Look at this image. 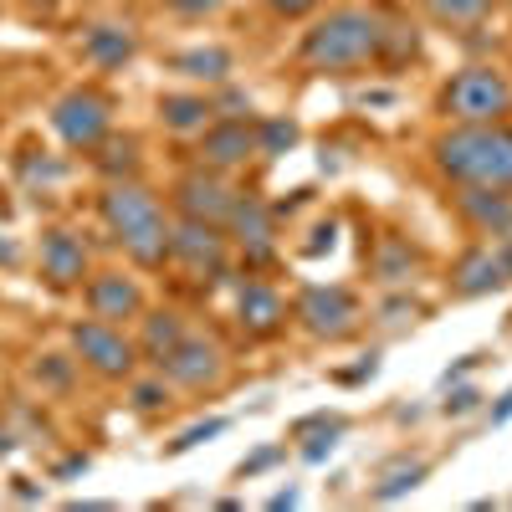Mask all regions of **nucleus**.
Segmentation results:
<instances>
[{"mask_svg": "<svg viewBox=\"0 0 512 512\" xmlns=\"http://www.w3.org/2000/svg\"><path fill=\"white\" fill-rule=\"evenodd\" d=\"M52 128L57 139L77 154H93L108 134H113V98L103 88H72L57 98L52 108Z\"/></svg>", "mask_w": 512, "mask_h": 512, "instance_id": "nucleus-7", "label": "nucleus"}, {"mask_svg": "<svg viewBox=\"0 0 512 512\" xmlns=\"http://www.w3.org/2000/svg\"><path fill=\"white\" fill-rule=\"evenodd\" d=\"M297 57L313 72H354L384 57V21L364 6H338L328 16H318L303 41H297Z\"/></svg>", "mask_w": 512, "mask_h": 512, "instance_id": "nucleus-2", "label": "nucleus"}, {"mask_svg": "<svg viewBox=\"0 0 512 512\" xmlns=\"http://www.w3.org/2000/svg\"><path fill=\"white\" fill-rule=\"evenodd\" d=\"M256 154V123L251 118H236V113H226V118H210L205 128H200V164H210V169H236V164H246Z\"/></svg>", "mask_w": 512, "mask_h": 512, "instance_id": "nucleus-16", "label": "nucleus"}, {"mask_svg": "<svg viewBox=\"0 0 512 512\" xmlns=\"http://www.w3.org/2000/svg\"><path fill=\"white\" fill-rule=\"evenodd\" d=\"M333 236H338V226H333V221H323V226L313 231V241L303 246V256H323V251L333 246Z\"/></svg>", "mask_w": 512, "mask_h": 512, "instance_id": "nucleus-35", "label": "nucleus"}, {"mask_svg": "<svg viewBox=\"0 0 512 512\" xmlns=\"http://www.w3.org/2000/svg\"><path fill=\"white\" fill-rule=\"evenodd\" d=\"M36 379H41V384H52V390H67V379H72V364H67L62 354H47V359L36 364Z\"/></svg>", "mask_w": 512, "mask_h": 512, "instance_id": "nucleus-30", "label": "nucleus"}, {"mask_svg": "<svg viewBox=\"0 0 512 512\" xmlns=\"http://www.w3.org/2000/svg\"><path fill=\"white\" fill-rule=\"evenodd\" d=\"M425 477H431V461H410V466H395V472L390 477H384L369 497L374 502H395V497H405V492H415Z\"/></svg>", "mask_w": 512, "mask_h": 512, "instance_id": "nucleus-26", "label": "nucleus"}, {"mask_svg": "<svg viewBox=\"0 0 512 512\" xmlns=\"http://www.w3.org/2000/svg\"><path fill=\"white\" fill-rule=\"evenodd\" d=\"M169 205H175V216L210 221V226H226L231 205H236V190L226 185L221 169L195 164V169H185V175L175 180V190H169Z\"/></svg>", "mask_w": 512, "mask_h": 512, "instance_id": "nucleus-10", "label": "nucleus"}, {"mask_svg": "<svg viewBox=\"0 0 512 512\" xmlns=\"http://www.w3.org/2000/svg\"><path fill=\"white\" fill-rule=\"evenodd\" d=\"M210 118H216V103L205 93H164L159 98V123L169 134H200Z\"/></svg>", "mask_w": 512, "mask_h": 512, "instance_id": "nucleus-21", "label": "nucleus"}, {"mask_svg": "<svg viewBox=\"0 0 512 512\" xmlns=\"http://www.w3.org/2000/svg\"><path fill=\"white\" fill-rule=\"evenodd\" d=\"M164 6L175 11V16H185V21H200V16H216L226 0H164Z\"/></svg>", "mask_w": 512, "mask_h": 512, "instance_id": "nucleus-31", "label": "nucleus"}, {"mask_svg": "<svg viewBox=\"0 0 512 512\" xmlns=\"http://www.w3.org/2000/svg\"><path fill=\"white\" fill-rule=\"evenodd\" d=\"M82 57H88L93 67H103V72H113V67L139 57V31L134 26H93L88 36H82Z\"/></svg>", "mask_w": 512, "mask_h": 512, "instance_id": "nucleus-18", "label": "nucleus"}, {"mask_svg": "<svg viewBox=\"0 0 512 512\" xmlns=\"http://www.w3.org/2000/svg\"><path fill=\"white\" fill-rule=\"evenodd\" d=\"M169 67H175L180 77H190V82L221 88V82L236 72V57H231L226 47H190V52H175V57H169Z\"/></svg>", "mask_w": 512, "mask_h": 512, "instance_id": "nucleus-20", "label": "nucleus"}, {"mask_svg": "<svg viewBox=\"0 0 512 512\" xmlns=\"http://www.w3.org/2000/svg\"><path fill=\"white\" fill-rule=\"evenodd\" d=\"M36 267H41V277H47V287H57V292H72V287H82L88 282V246H82V236L77 231H67V226H52V231H41V241H36Z\"/></svg>", "mask_w": 512, "mask_h": 512, "instance_id": "nucleus-13", "label": "nucleus"}, {"mask_svg": "<svg viewBox=\"0 0 512 512\" xmlns=\"http://www.w3.org/2000/svg\"><path fill=\"white\" fill-rule=\"evenodd\" d=\"M441 113L451 123H507L512 113V82L492 62L461 67L441 88Z\"/></svg>", "mask_w": 512, "mask_h": 512, "instance_id": "nucleus-4", "label": "nucleus"}, {"mask_svg": "<svg viewBox=\"0 0 512 512\" xmlns=\"http://www.w3.org/2000/svg\"><path fill=\"white\" fill-rule=\"evenodd\" d=\"M292 144H297V123H292V118H262V123H256V154L277 159V154H287Z\"/></svg>", "mask_w": 512, "mask_h": 512, "instance_id": "nucleus-27", "label": "nucleus"}, {"mask_svg": "<svg viewBox=\"0 0 512 512\" xmlns=\"http://www.w3.org/2000/svg\"><path fill=\"white\" fill-rule=\"evenodd\" d=\"M431 154L451 185L512 190V128L507 123H451L431 144Z\"/></svg>", "mask_w": 512, "mask_h": 512, "instance_id": "nucleus-3", "label": "nucleus"}, {"mask_svg": "<svg viewBox=\"0 0 512 512\" xmlns=\"http://www.w3.org/2000/svg\"><path fill=\"white\" fill-rule=\"evenodd\" d=\"M272 512H282V507H297V492L287 487V492H272V502H267Z\"/></svg>", "mask_w": 512, "mask_h": 512, "instance_id": "nucleus-38", "label": "nucleus"}, {"mask_svg": "<svg viewBox=\"0 0 512 512\" xmlns=\"http://www.w3.org/2000/svg\"><path fill=\"white\" fill-rule=\"evenodd\" d=\"M82 303H88L93 318L103 323H134L144 313V287L139 277H128V272H88V282H82Z\"/></svg>", "mask_w": 512, "mask_h": 512, "instance_id": "nucleus-15", "label": "nucleus"}, {"mask_svg": "<svg viewBox=\"0 0 512 512\" xmlns=\"http://www.w3.org/2000/svg\"><path fill=\"white\" fill-rule=\"evenodd\" d=\"M128 384H134V410H164L169 405V379L154 369V379H128Z\"/></svg>", "mask_w": 512, "mask_h": 512, "instance_id": "nucleus-29", "label": "nucleus"}, {"mask_svg": "<svg viewBox=\"0 0 512 512\" xmlns=\"http://www.w3.org/2000/svg\"><path fill=\"white\" fill-rule=\"evenodd\" d=\"M159 374H164L169 384H175V390L200 395V390H216V384L226 379V354H221L216 338H205V333H185L180 344L159 359Z\"/></svg>", "mask_w": 512, "mask_h": 512, "instance_id": "nucleus-9", "label": "nucleus"}, {"mask_svg": "<svg viewBox=\"0 0 512 512\" xmlns=\"http://www.w3.org/2000/svg\"><path fill=\"white\" fill-rule=\"evenodd\" d=\"M236 323L246 338H277L287 328V303H282V292L267 287L262 277H246L236 287Z\"/></svg>", "mask_w": 512, "mask_h": 512, "instance_id": "nucleus-17", "label": "nucleus"}, {"mask_svg": "<svg viewBox=\"0 0 512 512\" xmlns=\"http://www.w3.org/2000/svg\"><path fill=\"white\" fill-rule=\"evenodd\" d=\"M297 431H318L308 446H303V461H328L333 456V446H338V436H344L349 431V425H344V415H313V420H297Z\"/></svg>", "mask_w": 512, "mask_h": 512, "instance_id": "nucleus-24", "label": "nucleus"}, {"mask_svg": "<svg viewBox=\"0 0 512 512\" xmlns=\"http://www.w3.org/2000/svg\"><path fill=\"white\" fill-rule=\"evenodd\" d=\"M98 169L108 180H134V169H139V139L134 134H123V139H103L98 144Z\"/></svg>", "mask_w": 512, "mask_h": 512, "instance_id": "nucleus-25", "label": "nucleus"}, {"mask_svg": "<svg viewBox=\"0 0 512 512\" xmlns=\"http://www.w3.org/2000/svg\"><path fill=\"white\" fill-rule=\"evenodd\" d=\"M415 272H420V251L410 241H400V236H379V246H374V277L384 287H405Z\"/></svg>", "mask_w": 512, "mask_h": 512, "instance_id": "nucleus-22", "label": "nucleus"}, {"mask_svg": "<svg viewBox=\"0 0 512 512\" xmlns=\"http://www.w3.org/2000/svg\"><path fill=\"white\" fill-rule=\"evenodd\" d=\"M77 472H88V456H67V461L57 466V477H77Z\"/></svg>", "mask_w": 512, "mask_h": 512, "instance_id": "nucleus-37", "label": "nucleus"}, {"mask_svg": "<svg viewBox=\"0 0 512 512\" xmlns=\"http://www.w3.org/2000/svg\"><path fill=\"white\" fill-rule=\"evenodd\" d=\"M226 236L236 241L241 262L246 267H267L277 256V221H272V205L262 195H241L236 190V205L226 216Z\"/></svg>", "mask_w": 512, "mask_h": 512, "instance_id": "nucleus-11", "label": "nucleus"}, {"mask_svg": "<svg viewBox=\"0 0 512 512\" xmlns=\"http://www.w3.org/2000/svg\"><path fill=\"white\" fill-rule=\"evenodd\" d=\"M139 338H134V344H139V359H149L154 369H159V359L169 354V349H175L180 344V338L190 333L185 328V318L175 313V308H154V313H139Z\"/></svg>", "mask_w": 512, "mask_h": 512, "instance_id": "nucleus-19", "label": "nucleus"}, {"mask_svg": "<svg viewBox=\"0 0 512 512\" xmlns=\"http://www.w3.org/2000/svg\"><path fill=\"white\" fill-rule=\"evenodd\" d=\"M425 16H431L436 26H482L492 11H497V0H420Z\"/></svg>", "mask_w": 512, "mask_h": 512, "instance_id": "nucleus-23", "label": "nucleus"}, {"mask_svg": "<svg viewBox=\"0 0 512 512\" xmlns=\"http://www.w3.org/2000/svg\"><path fill=\"white\" fill-rule=\"evenodd\" d=\"M512 282V246H466L451 267V297H487Z\"/></svg>", "mask_w": 512, "mask_h": 512, "instance_id": "nucleus-14", "label": "nucleus"}, {"mask_svg": "<svg viewBox=\"0 0 512 512\" xmlns=\"http://www.w3.org/2000/svg\"><path fill=\"white\" fill-rule=\"evenodd\" d=\"M226 415H216V420H200V425H190V431H180L175 441H169V456H185V451H195V446H205V441H216V436H226Z\"/></svg>", "mask_w": 512, "mask_h": 512, "instance_id": "nucleus-28", "label": "nucleus"}, {"mask_svg": "<svg viewBox=\"0 0 512 512\" xmlns=\"http://www.w3.org/2000/svg\"><path fill=\"white\" fill-rule=\"evenodd\" d=\"M507 420H512V390H507V395L492 405V425H507Z\"/></svg>", "mask_w": 512, "mask_h": 512, "instance_id": "nucleus-36", "label": "nucleus"}, {"mask_svg": "<svg viewBox=\"0 0 512 512\" xmlns=\"http://www.w3.org/2000/svg\"><path fill=\"white\" fill-rule=\"evenodd\" d=\"M98 216L134 267H164L169 262V216H164V205L149 185L108 180V190L98 195Z\"/></svg>", "mask_w": 512, "mask_h": 512, "instance_id": "nucleus-1", "label": "nucleus"}, {"mask_svg": "<svg viewBox=\"0 0 512 512\" xmlns=\"http://www.w3.org/2000/svg\"><path fill=\"white\" fill-rule=\"evenodd\" d=\"M451 205L477 236H492L497 246H512V190H502V185H456Z\"/></svg>", "mask_w": 512, "mask_h": 512, "instance_id": "nucleus-12", "label": "nucleus"}, {"mask_svg": "<svg viewBox=\"0 0 512 512\" xmlns=\"http://www.w3.org/2000/svg\"><path fill=\"white\" fill-rule=\"evenodd\" d=\"M169 262L185 267L190 277H226V262H231V236L210 221H190V216H175L169 221Z\"/></svg>", "mask_w": 512, "mask_h": 512, "instance_id": "nucleus-8", "label": "nucleus"}, {"mask_svg": "<svg viewBox=\"0 0 512 512\" xmlns=\"http://www.w3.org/2000/svg\"><path fill=\"white\" fill-rule=\"evenodd\" d=\"M292 318L303 333L323 338V344H338V338H349L364 318L359 308V297L349 287H338V282H308L303 292H297V303H292Z\"/></svg>", "mask_w": 512, "mask_h": 512, "instance_id": "nucleus-6", "label": "nucleus"}, {"mask_svg": "<svg viewBox=\"0 0 512 512\" xmlns=\"http://www.w3.org/2000/svg\"><path fill=\"white\" fill-rule=\"evenodd\" d=\"M272 461H282V446H267V451H256L251 461H241V477H256V472H267Z\"/></svg>", "mask_w": 512, "mask_h": 512, "instance_id": "nucleus-34", "label": "nucleus"}, {"mask_svg": "<svg viewBox=\"0 0 512 512\" xmlns=\"http://www.w3.org/2000/svg\"><path fill=\"white\" fill-rule=\"evenodd\" d=\"M72 349H77V364L82 369H93L108 384H118V379L128 384V379L139 374V344L118 323H103V318L72 323Z\"/></svg>", "mask_w": 512, "mask_h": 512, "instance_id": "nucleus-5", "label": "nucleus"}, {"mask_svg": "<svg viewBox=\"0 0 512 512\" xmlns=\"http://www.w3.org/2000/svg\"><path fill=\"white\" fill-rule=\"evenodd\" d=\"M267 11L282 21H303L308 11H318V0H267Z\"/></svg>", "mask_w": 512, "mask_h": 512, "instance_id": "nucleus-32", "label": "nucleus"}, {"mask_svg": "<svg viewBox=\"0 0 512 512\" xmlns=\"http://www.w3.org/2000/svg\"><path fill=\"white\" fill-rule=\"evenodd\" d=\"M477 390H472V384H461V390H451L446 395V415H466V410H477Z\"/></svg>", "mask_w": 512, "mask_h": 512, "instance_id": "nucleus-33", "label": "nucleus"}]
</instances>
